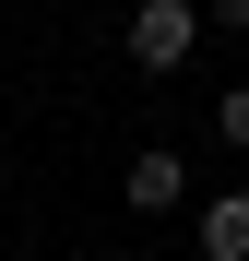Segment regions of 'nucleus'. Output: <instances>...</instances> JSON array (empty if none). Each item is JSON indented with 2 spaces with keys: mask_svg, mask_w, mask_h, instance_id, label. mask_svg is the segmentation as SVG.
Returning a JSON list of instances; mask_svg holds the SVG:
<instances>
[{
  "mask_svg": "<svg viewBox=\"0 0 249 261\" xmlns=\"http://www.w3.org/2000/svg\"><path fill=\"white\" fill-rule=\"evenodd\" d=\"M190 36H202L190 0H143V12H131V71H178V60H190Z\"/></svg>",
  "mask_w": 249,
  "mask_h": 261,
  "instance_id": "nucleus-1",
  "label": "nucleus"
},
{
  "mask_svg": "<svg viewBox=\"0 0 249 261\" xmlns=\"http://www.w3.org/2000/svg\"><path fill=\"white\" fill-rule=\"evenodd\" d=\"M226 143L249 154V83H237V95H226Z\"/></svg>",
  "mask_w": 249,
  "mask_h": 261,
  "instance_id": "nucleus-4",
  "label": "nucleus"
},
{
  "mask_svg": "<svg viewBox=\"0 0 249 261\" xmlns=\"http://www.w3.org/2000/svg\"><path fill=\"white\" fill-rule=\"evenodd\" d=\"M202 261H249V190L202 202Z\"/></svg>",
  "mask_w": 249,
  "mask_h": 261,
  "instance_id": "nucleus-3",
  "label": "nucleus"
},
{
  "mask_svg": "<svg viewBox=\"0 0 249 261\" xmlns=\"http://www.w3.org/2000/svg\"><path fill=\"white\" fill-rule=\"evenodd\" d=\"M190 202V166L178 154H131V214H178Z\"/></svg>",
  "mask_w": 249,
  "mask_h": 261,
  "instance_id": "nucleus-2",
  "label": "nucleus"
}]
</instances>
